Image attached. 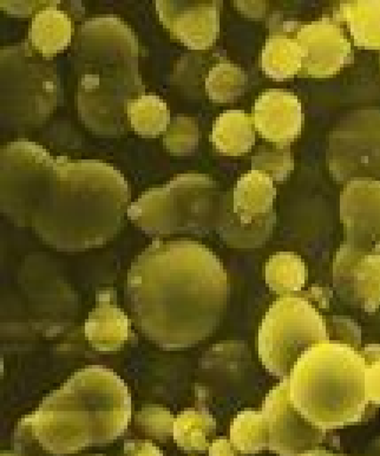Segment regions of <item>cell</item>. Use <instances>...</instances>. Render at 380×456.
Here are the masks:
<instances>
[{
    "label": "cell",
    "mask_w": 380,
    "mask_h": 456,
    "mask_svg": "<svg viewBox=\"0 0 380 456\" xmlns=\"http://www.w3.org/2000/svg\"><path fill=\"white\" fill-rule=\"evenodd\" d=\"M123 456H165L160 448L148 440H128L123 447Z\"/></svg>",
    "instance_id": "33"
},
{
    "label": "cell",
    "mask_w": 380,
    "mask_h": 456,
    "mask_svg": "<svg viewBox=\"0 0 380 456\" xmlns=\"http://www.w3.org/2000/svg\"><path fill=\"white\" fill-rule=\"evenodd\" d=\"M53 2H0V7L7 14L13 17H28L37 14L39 11L48 7Z\"/></svg>",
    "instance_id": "32"
},
{
    "label": "cell",
    "mask_w": 380,
    "mask_h": 456,
    "mask_svg": "<svg viewBox=\"0 0 380 456\" xmlns=\"http://www.w3.org/2000/svg\"><path fill=\"white\" fill-rule=\"evenodd\" d=\"M216 421L206 408L187 409L177 415L174 425V440L188 452H204L211 447L209 437L214 436Z\"/></svg>",
    "instance_id": "23"
},
{
    "label": "cell",
    "mask_w": 380,
    "mask_h": 456,
    "mask_svg": "<svg viewBox=\"0 0 380 456\" xmlns=\"http://www.w3.org/2000/svg\"><path fill=\"white\" fill-rule=\"evenodd\" d=\"M82 456H104V455H101V454H86V455H82Z\"/></svg>",
    "instance_id": "38"
},
{
    "label": "cell",
    "mask_w": 380,
    "mask_h": 456,
    "mask_svg": "<svg viewBox=\"0 0 380 456\" xmlns=\"http://www.w3.org/2000/svg\"><path fill=\"white\" fill-rule=\"evenodd\" d=\"M235 6L248 18H263L266 14L265 2H234Z\"/></svg>",
    "instance_id": "35"
},
{
    "label": "cell",
    "mask_w": 380,
    "mask_h": 456,
    "mask_svg": "<svg viewBox=\"0 0 380 456\" xmlns=\"http://www.w3.org/2000/svg\"><path fill=\"white\" fill-rule=\"evenodd\" d=\"M333 286L347 305L376 313L380 309V255L340 245L333 260Z\"/></svg>",
    "instance_id": "14"
},
{
    "label": "cell",
    "mask_w": 380,
    "mask_h": 456,
    "mask_svg": "<svg viewBox=\"0 0 380 456\" xmlns=\"http://www.w3.org/2000/svg\"><path fill=\"white\" fill-rule=\"evenodd\" d=\"M176 418L161 405H147L137 412L136 423L148 436L166 441L173 436Z\"/></svg>",
    "instance_id": "29"
},
{
    "label": "cell",
    "mask_w": 380,
    "mask_h": 456,
    "mask_svg": "<svg viewBox=\"0 0 380 456\" xmlns=\"http://www.w3.org/2000/svg\"><path fill=\"white\" fill-rule=\"evenodd\" d=\"M61 2H53L35 14L28 28V42L43 57L53 60L71 43L74 27L67 12L58 9Z\"/></svg>",
    "instance_id": "18"
},
{
    "label": "cell",
    "mask_w": 380,
    "mask_h": 456,
    "mask_svg": "<svg viewBox=\"0 0 380 456\" xmlns=\"http://www.w3.org/2000/svg\"><path fill=\"white\" fill-rule=\"evenodd\" d=\"M126 114L133 132L144 139H154L166 133L172 122L168 106L157 95H143L130 101Z\"/></svg>",
    "instance_id": "24"
},
{
    "label": "cell",
    "mask_w": 380,
    "mask_h": 456,
    "mask_svg": "<svg viewBox=\"0 0 380 456\" xmlns=\"http://www.w3.org/2000/svg\"><path fill=\"white\" fill-rule=\"evenodd\" d=\"M166 150L176 157L194 154L198 147V126L190 116H175L165 133Z\"/></svg>",
    "instance_id": "27"
},
{
    "label": "cell",
    "mask_w": 380,
    "mask_h": 456,
    "mask_svg": "<svg viewBox=\"0 0 380 456\" xmlns=\"http://www.w3.org/2000/svg\"><path fill=\"white\" fill-rule=\"evenodd\" d=\"M139 60V39L121 18L93 17L79 28L71 55L76 103L93 135L118 139L128 132V104L146 95Z\"/></svg>",
    "instance_id": "4"
},
{
    "label": "cell",
    "mask_w": 380,
    "mask_h": 456,
    "mask_svg": "<svg viewBox=\"0 0 380 456\" xmlns=\"http://www.w3.org/2000/svg\"><path fill=\"white\" fill-rule=\"evenodd\" d=\"M253 121L263 139L278 147H289L302 133V103L286 90H267L255 101Z\"/></svg>",
    "instance_id": "16"
},
{
    "label": "cell",
    "mask_w": 380,
    "mask_h": 456,
    "mask_svg": "<svg viewBox=\"0 0 380 456\" xmlns=\"http://www.w3.org/2000/svg\"><path fill=\"white\" fill-rule=\"evenodd\" d=\"M365 360V396L368 404L380 407V344H368L360 350Z\"/></svg>",
    "instance_id": "30"
},
{
    "label": "cell",
    "mask_w": 380,
    "mask_h": 456,
    "mask_svg": "<svg viewBox=\"0 0 380 456\" xmlns=\"http://www.w3.org/2000/svg\"><path fill=\"white\" fill-rule=\"evenodd\" d=\"M326 162L338 183H380V110L351 111L329 133Z\"/></svg>",
    "instance_id": "9"
},
{
    "label": "cell",
    "mask_w": 380,
    "mask_h": 456,
    "mask_svg": "<svg viewBox=\"0 0 380 456\" xmlns=\"http://www.w3.org/2000/svg\"><path fill=\"white\" fill-rule=\"evenodd\" d=\"M125 297L140 330L166 350L205 341L222 321L228 278L219 256L200 242L157 240L135 260Z\"/></svg>",
    "instance_id": "2"
},
{
    "label": "cell",
    "mask_w": 380,
    "mask_h": 456,
    "mask_svg": "<svg viewBox=\"0 0 380 456\" xmlns=\"http://www.w3.org/2000/svg\"><path fill=\"white\" fill-rule=\"evenodd\" d=\"M274 181L262 172L242 175L231 191V201L217 234L230 248L255 249L270 240L277 213Z\"/></svg>",
    "instance_id": "10"
},
{
    "label": "cell",
    "mask_w": 380,
    "mask_h": 456,
    "mask_svg": "<svg viewBox=\"0 0 380 456\" xmlns=\"http://www.w3.org/2000/svg\"><path fill=\"white\" fill-rule=\"evenodd\" d=\"M2 125L16 130L37 128L56 110L61 79L53 60L43 57L30 42L0 52Z\"/></svg>",
    "instance_id": "7"
},
{
    "label": "cell",
    "mask_w": 380,
    "mask_h": 456,
    "mask_svg": "<svg viewBox=\"0 0 380 456\" xmlns=\"http://www.w3.org/2000/svg\"><path fill=\"white\" fill-rule=\"evenodd\" d=\"M288 382L292 403L318 429L343 428L364 418L365 360L352 346L329 341L310 347Z\"/></svg>",
    "instance_id": "5"
},
{
    "label": "cell",
    "mask_w": 380,
    "mask_h": 456,
    "mask_svg": "<svg viewBox=\"0 0 380 456\" xmlns=\"http://www.w3.org/2000/svg\"><path fill=\"white\" fill-rule=\"evenodd\" d=\"M327 331L331 341L346 344L356 350L361 349V329L352 318L333 316Z\"/></svg>",
    "instance_id": "31"
},
{
    "label": "cell",
    "mask_w": 380,
    "mask_h": 456,
    "mask_svg": "<svg viewBox=\"0 0 380 456\" xmlns=\"http://www.w3.org/2000/svg\"><path fill=\"white\" fill-rule=\"evenodd\" d=\"M262 67L263 72L277 82L288 81L300 75L303 53L296 38L271 30L263 50Z\"/></svg>",
    "instance_id": "21"
},
{
    "label": "cell",
    "mask_w": 380,
    "mask_h": 456,
    "mask_svg": "<svg viewBox=\"0 0 380 456\" xmlns=\"http://www.w3.org/2000/svg\"><path fill=\"white\" fill-rule=\"evenodd\" d=\"M251 171L266 174L274 183H285L295 171V159L292 157L291 148H260L252 158Z\"/></svg>",
    "instance_id": "28"
},
{
    "label": "cell",
    "mask_w": 380,
    "mask_h": 456,
    "mask_svg": "<svg viewBox=\"0 0 380 456\" xmlns=\"http://www.w3.org/2000/svg\"><path fill=\"white\" fill-rule=\"evenodd\" d=\"M329 341L327 325L316 306L303 297L285 296L263 317L258 354L271 375L287 379L305 351Z\"/></svg>",
    "instance_id": "8"
},
{
    "label": "cell",
    "mask_w": 380,
    "mask_h": 456,
    "mask_svg": "<svg viewBox=\"0 0 380 456\" xmlns=\"http://www.w3.org/2000/svg\"><path fill=\"white\" fill-rule=\"evenodd\" d=\"M132 191L125 175L100 160L53 157L28 140L0 151V209L61 252L110 241L125 225Z\"/></svg>",
    "instance_id": "1"
},
{
    "label": "cell",
    "mask_w": 380,
    "mask_h": 456,
    "mask_svg": "<svg viewBox=\"0 0 380 456\" xmlns=\"http://www.w3.org/2000/svg\"><path fill=\"white\" fill-rule=\"evenodd\" d=\"M0 456H23L20 453H16V452H2V454Z\"/></svg>",
    "instance_id": "37"
},
{
    "label": "cell",
    "mask_w": 380,
    "mask_h": 456,
    "mask_svg": "<svg viewBox=\"0 0 380 456\" xmlns=\"http://www.w3.org/2000/svg\"><path fill=\"white\" fill-rule=\"evenodd\" d=\"M265 278L271 291L282 297L295 296L305 288L309 273L302 256L293 252H279L267 262Z\"/></svg>",
    "instance_id": "22"
},
{
    "label": "cell",
    "mask_w": 380,
    "mask_h": 456,
    "mask_svg": "<svg viewBox=\"0 0 380 456\" xmlns=\"http://www.w3.org/2000/svg\"><path fill=\"white\" fill-rule=\"evenodd\" d=\"M335 20L347 25L354 45L380 53V0L340 3Z\"/></svg>",
    "instance_id": "19"
},
{
    "label": "cell",
    "mask_w": 380,
    "mask_h": 456,
    "mask_svg": "<svg viewBox=\"0 0 380 456\" xmlns=\"http://www.w3.org/2000/svg\"><path fill=\"white\" fill-rule=\"evenodd\" d=\"M379 60H380V53H379Z\"/></svg>",
    "instance_id": "39"
},
{
    "label": "cell",
    "mask_w": 380,
    "mask_h": 456,
    "mask_svg": "<svg viewBox=\"0 0 380 456\" xmlns=\"http://www.w3.org/2000/svg\"><path fill=\"white\" fill-rule=\"evenodd\" d=\"M130 419L128 386L111 369L90 365L21 419L14 439L36 440L48 453L63 456L112 443L128 428Z\"/></svg>",
    "instance_id": "3"
},
{
    "label": "cell",
    "mask_w": 380,
    "mask_h": 456,
    "mask_svg": "<svg viewBox=\"0 0 380 456\" xmlns=\"http://www.w3.org/2000/svg\"><path fill=\"white\" fill-rule=\"evenodd\" d=\"M340 222L345 226L343 242L354 251L380 255V183L351 181L340 194Z\"/></svg>",
    "instance_id": "13"
},
{
    "label": "cell",
    "mask_w": 380,
    "mask_h": 456,
    "mask_svg": "<svg viewBox=\"0 0 380 456\" xmlns=\"http://www.w3.org/2000/svg\"><path fill=\"white\" fill-rule=\"evenodd\" d=\"M255 121L244 110H227L215 119L211 141L217 151L228 157L249 153L255 144Z\"/></svg>",
    "instance_id": "20"
},
{
    "label": "cell",
    "mask_w": 380,
    "mask_h": 456,
    "mask_svg": "<svg viewBox=\"0 0 380 456\" xmlns=\"http://www.w3.org/2000/svg\"><path fill=\"white\" fill-rule=\"evenodd\" d=\"M160 21L172 35L191 50L211 48L220 34L222 2H155Z\"/></svg>",
    "instance_id": "15"
},
{
    "label": "cell",
    "mask_w": 380,
    "mask_h": 456,
    "mask_svg": "<svg viewBox=\"0 0 380 456\" xmlns=\"http://www.w3.org/2000/svg\"><path fill=\"white\" fill-rule=\"evenodd\" d=\"M209 456H240V452L234 447L227 437H219L213 441L208 450Z\"/></svg>",
    "instance_id": "34"
},
{
    "label": "cell",
    "mask_w": 380,
    "mask_h": 456,
    "mask_svg": "<svg viewBox=\"0 0 380 456\" xmlns=\"http://www.w3.org/2000/svg\"><path fill=\"white\" fill-rule=\"evenodd\" d=\"M262 411L269 425V450L279 456H300L325 439L326 432L307 422L292 403L288 379L267 394Z\"/></svg>",
    "instance_id": "11"
},
{
    "label": "cell",
    "mask_w": 380,
    "mask_h": 456,
    "mask_svg": "<svg viewBox=\"0 0 380 456\" xmlns=\"http://www.w3.org/2000/svg\"><path fill=\"white\" fill-rule=\"evenodd\" d=\"M303 53L299 76L328 78L354 61L352 45L335 18L303 25L295 35Z\"/></svg>",
    "instance_id": "12"
},
{
    "label": "cell",
    "mask_w": 380,
    "mask_h": 456,
    "mask_svg": "<svg viewBox=\"0 0 380 456\" xmlns=\"http://www.w3.org/2000/svg\"><path fill=\"white\" fill-rule=\"evenodd\" d=\"M365 455L367 456H380V436L376 437L372 440L367 450H365Z\"/></svg>",
    "instance_id": "36"
},
{
    "label": "cell",
    "mask_w": 380,
    "mask_h": 456,
    "mask_svg": "<svg viewBox=\"0 0 380 456\" xmlns=\"http://www.w3.org/2000/svg\"><path fill=\"white\" fill-rule=\"evenodd\" d=\"M230 436L231 444L242 454H256L269 450V425L263 411L239 412L231 423Z\"/></svg>",
    "instance_id": "25"
},
{
    "label": "cell",
    "mask_w": 380,
    "mask_h": 456,
    "mask_svg": "<svg viewBox=\"0 0 380 456\" xmlns=\"http://www.w3.org/2000/svg\"><path fill=\"white\" fill-rule=\"evenodd\" d=\"M249 86L247 72L230 61H220L206 78V92L213 102L231 103L244 96Z\"/></svg>",
    "instance_id": "26"
},
{
    "label": "cell",
    "mask_w": 380,
    "mask_h": 456,
    "mask_svg": "<svg viewBox=\"0 0 380 456\" xmlns=\"http://www.w3.org/2000/svg\"><path fill=\"white\" fill-rule=\"evenodd\" d=\"M86 341L100 353L121 350L130 336V321L116 304L115 292L104 289L97 293L96 306L85 324Z\"/></svg>",
    "instance_id": "17"
},
{
    "label": "cell",
    "mask_w": 380,
    "mask_h": 456,
    "mask_svg": "<svg viewBox=\"0 0 380 456\" xmlns=\"http://www.w3.org/2000/svg\"><path fill=\"white\" fill-rule=\"evenodd\" d=\"M230 201V191L211 176L184 173L132 202L128 218L150 235H208L219 231Z\"/></svg>",
    "instance_id": "6"
}]
</instances>
